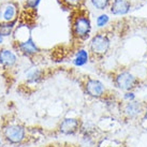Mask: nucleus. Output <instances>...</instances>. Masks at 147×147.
Segmentation results:
<instances>
[{
    "label": "nucleus",
    "mask_w": 147,
    "mask_h": 147,
    "mask_svg": "<svg viewBox=\"0 0 147 147\" xmlns=\"http://www.w3.org/2000/svg\"><path fill=\"white\" fill-rule=\"evenodd\" d=\"M91 7L97 11H105L110 8L112 0H89Z\"/></svg>",
    "instance_id": "16"
},
{
    "label": "nucleus",
    "mask_w": 147,
    "mask_h": 147,
    "mask_svg": "<svg viewBox=\"0 0 147 147\" xmlns=\"http://www.w3.org/2000/svg\"><path fill=\"white\" fill-rule=\"evenodd\" d=\"M91 56H90V52L88 49L85 47H78L74 52L73 56H72V65L76 68H82L85 67L88 62L90 61Z\"/></svg>",
    "instance_id": "13"
},
{
    "label": "nucleus",
    "mask_w": 147,
    "mask_h": 147,
    "mask_svg": "<svg viewBox=\"0 0 147 147\" xmlns=\"http://www.w3.org/2000/svg\"><path fill=\"white\" fill-rule=\"evenodd\" d=\"M0 134L7 145L22 146L27 143L29 136L27 128L16 119L10 118L0 120Z\"/></svg>",
    "instance_id": "1"
},
{
    "label": "nucleus",
    "mask_w": 147,
    "mask_h": 147,
    "mask_svg": "<svg viewBox=\"0 0 147 147\" xmlns=\"http://www.w3.org/2000/svg\"><path fill=\"white\" fill-rule=\"evenodd\" d=\"M112 47V37L106 30L98 31L90 37L88 42V49L92 59H103L109 54Z\"/></svg>",
    "instance_id": "3"
},
{
    "label": "nucleus",
    "mask_w": 147,
    "mask_h": 147,
    "mask_svg": "<svg viewBox=\"0 0 147 147\" xmlns=\"http://www.w3.org/2000/svg\"><path fill=\"white\" fill-rule=\"evenodd\" d=\"M111 23V17L106 13H101L96 17V26L99 29H104Z\"/></svg>",
    "instance_id": "17"
},
{
    "label": "nucleus",
    "mask_w": 147,
    "mask_h": 147,
    "mask_svg": "<svg viewBox=\"0 0 147 147\" xmlns=\"http://www.w3.org/2000/svg\"><path fill=\"white\" fill-rule=\"evenodd\" d=\"M41 1L42 0H25L24 3H23V9L27 10V11L36 12L40 3H41Z\"/></svg>",
    "instance_id": "18"
},
{
    "label": "nucleus",
    "mask_w": 147,
    "mask_h": 147,
    "mask_svg": "<svg viewBox=\"0 0 147 147\" xmlns=\"http://www.w3.org/2000/svg\"><path fill=\"white\" fill-rule=\"evenodd\" d=\"M5 142H4V140L3 138H2V135L0 134V147H5Z\"/></svg>",
    "instance_id": "20"
},
{
    "label": "nucleus",
    "mask_w": 147,
    "mask_h": 147,
    "mask_svg": "<svg viewBox=\"0 0 147 147\" xmlns=\"http://www.w3.org/2000/svg\"><path fill=\"white\" fill-rule=\"evenodd\" d=\"M45 78V71L41 68L32 67L25 74V83L28 86H36L43 82Z\"/></svg>",
    "instance_id": "12"
},
{
    "label": "nucleus",
    "mask_w": 147,
    "mask_h": 147,
    "mask_svg": "<svg viewBox=\"0 0 147 147\" xmlns=\"http://www.w3.org/2000/svg\"><path fill=\"white\" fill-rule=\"evenodd\" d=\"M109 10L114 16H125L132 10V2L130 0H112Z\"/></svg>",
    "instance_id": "11"
},
{
    "label": "nucleus",
    "mask_w": 147,
    "mask_h": 147,
    "mask_svg": "<svg viewBox=\"0 0 147 147\" xmlns=\"http://www.w3.org/2000/svg\"><path fill=\"white\" fill-rule=\"evenodd\" d=\"M18 65V54L14 49L0 47V67L4 70H13Z\"/></svg>",
    "instance_id": "10"
},
{
    "label": "nucleus",
    "mask_w": 147,
    "mask_h": 147,
    "mask_svg": "<svg viewBox=\"0 0 147 147\" xmlns=\"http://www.w3.org/2000/svg\"><path fill=\"white\" fill-rule=\"evenodd\" d=\"M82 120L76 117H65L57 126V132L61 135H74L82 129Z\"/></svg>",
    "instance_id": "9"
},
{
    "label": "nucleus",
    "mask_w": 147,
    "mask_h": 147,
    "mask_svg": "<svg viewBox=\"0 0 147 147\" xmlns=\"http://www.w3.org/2000/svg\"><path fill=\"white\" fill-rule=\"evenodd\" d=\"M71 36L75 42H85L90 39L92 24L89 14L85 9H78L72 11L71 15Z\"/></svg>",
    "instance_id": "2"
},
{
    "label": "nucleus",
    "mask_w": 147,
    "mask_h": 147,
    "mask_svg": "<svg viewBox=\"0 0 147 147\" xmlns=\"http://www.w3.org/2000/svg\"><path fill=\"white\" fill-rule=\"evenodd\" d=\"M24 1H25V0H24Z\"/></svg>",
    "instance_id": "24"
},
{
    "label": "nucleus",
    "mask_w": 147,
    "mask_h": 147,
    "mask_svg": "<svg viewBox=\"0 0 147 147\" xmlns=\"http://www.w3.org/2000/svg\"><path fill=\"white\" fill-rule=\"evenodd\" d=\"M18 22H12V23H0V33L4 38L12 37L14 30L16 28Z\"/></svg>",
    "instance_id": "14"
},
{
    "label": "nucleus",
    "mask_w": 147,
    "mask_h": 147,
    "mask_svg": "<svg viewBox=\"0 0 147 147\" xmlns=\"http://www.w3.org/2000/svg\"><path fill=\"white\" fill-rule=\"evenodd\" d=\"M134 100H136L134 91H126V92H123V101L128 102V101H134Z\"/></svg>",
    "instance_id": "19"
},
{
    "label": "nucleus",
    "mask_w": 147,
    "mask_h": 147,
    "mask_svg": "<svg viewBox=\"0 0 147 147\" xmlns=\"http://www.w3.org/2000/svg\"><path fill=\"white\" fill-rule=\"evenodd\" d=\"M21 16V4L15 0H7L0 3V23L18 22Z\"/></svg>",
    "instance_id": "7"
},
{
    "label": "nucleus",
    "mask_w": 147,
    "mask_h": 147,
    "mask_svg": "<svg viewBox=\"0 0 147 147\" xmlns=\"http://www.w3.org/2000/svg\"><path fill=\"white\" fill-rule=\"evenodd\" d=\"M59 2L63 8L75 11V10L83 8L84 0H59Z\"/></svg>",
    "instance_id": "15"
},
{
    "label": "nucleus",
    "mask_w": 147,
    "mask_h": 147,
    "mask_svg": "<svg viewBox=\"0 0 147 147\" xmlns=\"http://www.w3.org/2000/svg\"><path fill=\"white\" fill-rule=\"evenodd\" d=\"M145 105L146 103L139 101V100L128 101V102H125L121 100L119 114L126 120H135L141 116H143Z\"/></svg>",
    "instance_id": "8"
},
{
    "label": "nucleus",
    "mask_w": 147,
    "mask_h": 147,
    "mask_svg": "<svg viewBox=\"0 0 147 147\" xmlns=\"http://www.w3.org/2000/svg\"><path fill=\"white\" fill-rule=\"evenodd\" d=\"M12 47L16 51L18 55H22L29 59L37 58L42 52L39 45L33 40L32 36H29L28 38L21 40V41H13Z\"/></svg>",
    "instance_id": "6"
},
{
    "label": "nucleus",
    "mask_w": 147,
    "mask_h": 147,
    "mask_svg": "<svg viewBox=\"0 0 147 147\" xmlns=\"http://www.w3.org/2000/svg\"><path fill=\"white\" fill-rule=\"evenodd\" d=\"M145 120H147V104L145 105V109H144V112H143V116H142Z\"/></svg>",
    "instance_id": "21"
},
{
    "label": "nucleus",
    "mask_w": 147,
    "mask_h": 147,
    "mask_svg": "<svg viewBox=\"0 0 147 147\" xmlns=\"http://www.w3.org/2000/svg\"><path fill=\"white\" fill-rule=\"evenodd\" d=\"M4 40H5V38H4L3 36H2V34H1V33H0V47H1V46H2V45H3V43H4Z\"/></svg>",
    "instance_id": "22"
},
{
    "label": "nucleus",
    "mask_w": 147,
    "mask_h": 147,
    "mask_svg": "<svg viewBox=\"0 0 147 147\" xmlns=\"http://www.w3.org/2000/svg\"><path fill=\"white\" fill-rule=\"evenodd\" d=\"M46 147H63V146H61V145H55L54 144V145H47Z\"/></svg>",
    "instance_id": "23"
},
{
    "label": "nucleus",
    "mask_w": 147,
    "mask_h": 147,
    "mask_svg": "<svg viewBox=\"0 0 147 147\" xmlns=\"http://www.w3.org/2000/svg\"><path fill=\"white\" fill-rule=\"evenodd\" d=\"M82 89L87 97L94 100H102L109 92L104 84L100 80L91 76H86L83 80Z\"/></svg>",
    "instance_id": "5"
},
{
    "label": "nucleus",
    "mask_w": 147,
    "mask_h": 147,
    "mask_svg": "<svg viewBox=\"0 0 147 147\" xmlns=\"http://www.w3.org/2000/svg\"><path fill=\"white\" fill-rule=\"evenodd\" d=\"M112 82L115 88L126 92V91H134L136 88H139L142 81L136 75L131 72L130 70L120 69L112 75Z\"/></svg>",
    "instance_id": "4"
}]
</instances>
